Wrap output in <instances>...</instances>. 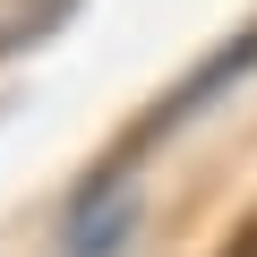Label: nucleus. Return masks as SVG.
<instances>
[{
  "label": "nucleus",
  "instance_id": "f257e3e1",
  "mask_svg": "<svg viewBox=\"0 0 257 257\" xmlns=\"http://www.w3.org/2000/svg\"><path fill=\"white\" fill-rule=\"evenodd\" d=\"M248 69H257V26H240V35H231V43L206 60V69H189V77H180V86H172V94H163V103H155V111H146V120L120 138V155H111V163H138L155 138H172V128H180L189 111H206V103H214L231 77H248Z\"/></svg>",
  "mask_w": 257,
  "mask_h": 257
},
{
  "label": "nucleus",
  "instance_id": "f03ea898",
  "mask_svg": "<svg viewBox=\"0 0 257 257\" xmlns=\"http://www.w3.org/2000/svg\"><path fill=\"white\" fill-rule=\"evenodd\" d=\"M128 231H138L128 163H103V172L69 197V214H60V257H111V248H128Z\"/></svg>",
  "mask_w": 257,
  "mask_h": 257
},
{
  "label": "nucleus",
  "instance_id": "7ed1b4c3",
  "mask_svg": "<svg viewBox=\"0 0 257 257\" xmlns=\"http://www.w3.org/2000/svg\"><path fill=\"white\" fill-rule=\"evenodd\" d=\"M69 18H77V0H0V60H18V52L52 43Z\"/></svg>",
  "mask_w": 257,
  "mask_h": 257
},
{
  "label": "nucleus",
  "instance_id": "20e7f679",
  "mask_svg": "<svg viewBox=\"0 0 257 257\" xmlns=\"http://www.w3.org/2000/svg\"><path fill=\"white\" fill-rule=\"evenodd\" d=\"M223 257H257V223H248V231H240V240H231Z\"/></svg>",
  "mask_w": 257,
  "mask_h": 257
}]
</instances>
